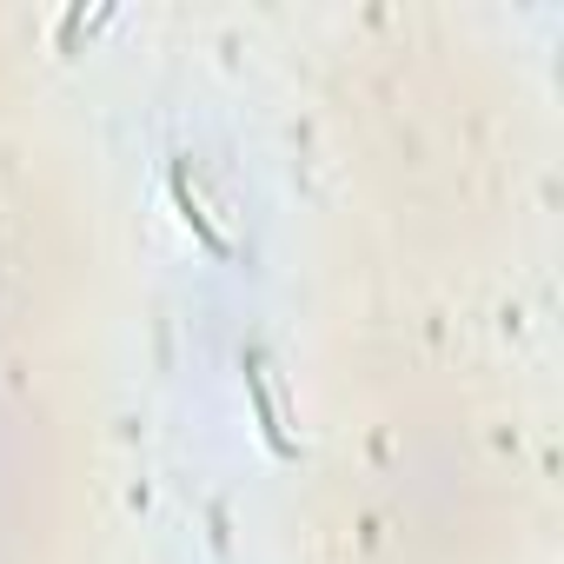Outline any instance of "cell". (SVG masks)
<instances>
[{"label":"cell","mask_w":564,"mask_h":564,"mask_svg":"<svg viewBox=\"0 0 564 564\" xmlns=\"http://www.w3.org/2000/svg\"><path fill=\"white\" fill-rule=\"evenodd\" d=\"M246 392H252V412H259L265 445H272L279 458H293V438H286V425H279V392H272V372H265L259 352H246Z\"/></svg>","instance_id":"1"},{"label":"cell","mask_w":564,"mask_h":564,"mask_svg":"<svg viewBox=\"0 0 564 564\" xmlns=\"http://www.w3.org/2000/svg\"><path fill=\"white\" fill-rule=\"evenodd\" d=\"M173 199H180V219H186V226H193V232H199V246H206V252H219V259H226V232H219V226H213V213H206V199H199V193H193V180H186V166H173Z\"/></svg>","instance_id":"2"}]
</instances>
